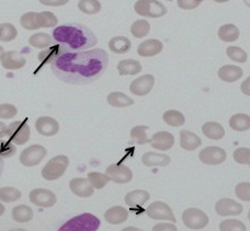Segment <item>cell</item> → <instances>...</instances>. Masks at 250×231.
I'll return each mask as SVG.
<instances>
[{
	"label": "cell",
	"mask_w": 250,
	"mask_h": 231,
	"mask_svg": "<svg viewBox=\"0 0 250 231\" xmlns=\"http://www.w3.org/2000/svg\"><path fill=\"white\" fill-rule=\"evenodd\" d=\"M109 55L102 48L83 52H68L51 65L52 73L62 82L86 85L95 82L105 72Z\"/></svg>",
	"instance_id": "1"
},
{
	"label": "cell",
	"mask_w": 250,
	"mask_h": 231,
	"mask_svg": "<svg viewBox=\"0 0 250 231\" xmlns=\"http://www.w3.org/2000/svg\"><path fill=\"white\" fill-rule=\"evenodd\" d=\"M53 40L62 44L67 52H83L98 43L97 35L82 23H64L53 30Z\"/></svg>",
	"instance_id": "2"
},
{
	"label": "cell",
	"mask_w": 250,
	"mask_h": 231,
	"mask_svg": "<svg viewBox=\"0 0 250 231\" xmlns=\"http://www.w3.org/2000/svg\"><path fill=\"white\" fill-rule=\"evenodd\" d=\"M100 224L101 221L98 217L84 212L66 221L59 231H97L100 227Z\"/></svg>",
	"instance_id": "3"
},
{
	"label": "cell",
	"mask_w": 250,
	"mask_h": 231,
	"mask_svg": "<svg viewBox=\"0 0 250 231\" xmlns=\"http://www.w3.org/2000/svg\"><path fill=\"white\" fill-rule=\"evenodd\" d=\"M69 165V159L66 155H57L52 158L42 168V177L46 181H56L65 174Z\"/></svg>",
	"instance_id": "4"
},
{
	"label": "cell",
	"mask_w": 250,
	"mask_h": 231,
	"mask_svg": "<svg viewBox=\"0 0 250 231\" xmlns=\"http://www.w3.org/2000/svg\"><path fill=\"white\" fill-rule=\"evenodd\" d=\"M6 136L15 145H23L30 140L31 129L28 122L18 120L9 124Z\"/></svg>",
	"instance_id": "5"
},
{
	"label": "cell",
	"mask_w": 250,
	"mask_h": 231,
	"mask_svg": "<svg viewBox=\"0 0 250 231\" xmlns=\"http://www.w3.org/2000/svg\"><path fill=\"white\" fill-rule=\"evenodd\" d=\"M137 15L148 18H160L168 12L167 7L156 0H138L134 6Z\"/></svg>",
	"instance_id": "6"
},
{
	"label": "cell",
	"mask_w": 250,
	"mask_h": 231,
	"mask_svg": "<svg viewBox=\"0 0 250 231\" xmlns=\"http://www.w3.org/2000/svg\"><path fill=\"white\" fill-rule=\"evenodd\" d=\"M182 221L187 228L200 230L208 225V216L199 208H188L182 214Z\"/></svg>",
	"instance_id": "7"
},
{
	"label": "cell",
	"mask_w": 250,
	"mask_h": 231,
	"mask_svg": "<svg viewBox=\"0 0 250 231\" xmlns=\"http://www.w3.org/2000/svg\"><path fill=\"white\" fill-rule=\"evenodd\" d=\"M47 150L41 144H32L22 151L20 154V162L22 165L32 167L37 166L46 157Z\"/></svg>",
	"instance_id": "8"
},
{
	"label": "cell",
	"mask_w": 250,
	"mask_h": 231,
	"mask_svg": "<svg viewBox=\"0 0 250 231\" xmlns=\"http://www.w3.org/2000/svg\"><path fill=\"white\" fill-rule=\"evenodd\" d=\"M146 214L150 219L167 220L176 223V217L173 215L171 207L164 202H154L147 207Z\"/></svg>",
	"instance_id": "9"
},
{
	"label": "cell",
	"mask_w": 250,
	"mask_h": 231,
	"mask_svg": "<svg viewBox=\"0 0 250 231\" xmlns=\"http://www.w3.org/2000/svg\"><path fill=\"white\" fill-rule=\"evenodd\" d=\"M227 154L220 146H208L199 153L200 161L207 165H220L226 161Z\"/></svg>",
	"instance_id": "10"
},
{
	"label": "cell",
	"mask_w": 250,
	"mask_h": 231,
	"mask_svg": "<svg viewBox=\"0 0 250 231\" xmlns=\"http://www.w3.org/2000/svg\"><path fill=\"white\" fill-rule=\"evenodd\" d=\"M30 202L35 206L41 208H50L56 204V195L50 189L46 188H35L31 190L29 195Z\"/></svg>",
	"instance_id": "11"
},
{
	"label": "cell",
	"mask_w": 250,
	"mask_h": 231,
	"mask_svg": "<svg viewBox=\"0 0 250 231\" xmlns=\"http://www.w3.org/2000/svg\"><path fill=\"white\" fill-rule=\"evenodd\" d=\"M106 175L117 184H127L133 180L132 170L124 164H111L106 168Z\"/></svg>",
	"instance_id": "12"
},
{
	"label": "cell",
	"mask_w": 250,
	"mask_h": 231,
	"mask_svg": "<svg viewBox=\"0 0 250 231\" xmlns=\"http://www.w3.org/2000/svg\"><path fill=\"white\" fill-rule=\"evenodd\" d=\"M155 84V78L153 75H143V76L136 78L129 85V91L132 94L136 96H145L149 94L150 91L153 90Z\"/></svg>",
	"instance_id": "13"
},
{
	"label": "cell",
	"mask_w": 250,
	"mask_h": 231,
	"mask_svg": "<svg viewBox=\"0 0 250 231\" xmlns=\"http://www.w3.org/2000/svg\"><path fill=\"white\" fill-rule=\"evenodd\" d=\"M215 210L220 216H238L243 212L244 207L234 199L223 198L220 199L215 205Z\"/></svg>",
	"instance_id": "14"
},
{
	"label": "cell",
	"mask_w": 250,
	"mask_h": 231,
	"mask_svg": "<svg viewBox=\"0 0 250 231\" xmlns=\"http://www.w3.org/2000/svg\"><path fill=\"white\" fill-rule=\"evenodd\" d=\"M35 129L43 137H53L59 133L60 123L52 117H40L35 122Z\"/></svg>",
	"instance_id": "15"
},
{
	"label": "cell",
	"mask_w": 250,
	"mask_h": 231,
	"mask_svg": "<svg viewBox=\"0 0 250 231\" xmlns=\"http://www.w3.org/2000/svg\"><path fill=\"white\" fill-rule=\"evenodd\" d=\"M69 188L76 196L83 198L90 197L95 193V188L90 185L89 181L83 177H75L71 180L69 182Z\"/></svg>",
	"instance_id": "16"
},
{
	"label": "cell",
	"mask_w": 250,
	"mask_h": 231,
	"mask_svg": "<svg viewBox=\"0 0 250 231\" xmlns=\"http://www.w3.org/2000/svg\"><path fill=\"white\" fill-rule=\"evenodd\" d=\"M65 53H68L66 51V48L62 46V44H55V46L46 47L39 53L38 59L41 63V66L46 64H53L54 62L60 59L62 55H64Z\"/></svg>",
	"instance_id": "17"
},
{
	"label": "cell",
	"mask_w": 250,
	"mask_h": 231,
	"mask_svg": "<svg viewBox=\"0 0 250 231\" xmlns=\"http://www.w3.org/2000/svg\"><path fill=\"white\" fill-rule=\"evenodd\" d=\"M1 65L7 69H20L26 64L25 57L16 51L4 52L1 56Z\"/></svg>",
	"instance_id": "18"
},
{
	"label": "cell",
	"mask_w": 250,
	"mask_h": 231,
	"mask_svg": "<svg viewBox=\"0 0 250 231\" xmlns=\"http://www.w3.org/2000/svg\"><path fill=\"white\" fill-rule=\"evenodd\" d=\"M175 144V137L170 132L160 131L155 133L150 139V145L159 151L170 150Z\"/></svg>",
	"instance_id": "19"
},
{
	"label": "cell",
	"mask_w": 250,
	"mask_h": 231,
	"mask_svg": "<svg viewBox=\"0 0 250 231\" xmlns=\"http://www.w3.org/2000/svg\"><path fill=\"white\" fill-rule=\"evenodd\" d=\"M150 198L149 193L144 189H135L126 194L125 196V204L132 209H138L144 206V204Z\"/></svg>",
	"instance_id": "20"
},
{
	"label": "cell",
	"mask_w": 250,
	"mask_h": 231,
	"mask_svg": "<svg viewBox=\"0 0 250 231\" xmlns=\"http://www.w3.org/2000/svg\"><path fill=\"white\" fill-rule=\"evenodd\" d=\"M163 43L159 40L149 39L141 43L137 47V53L140 56L143 57H150L159 54L163 51Z\"/></svg>",
	"instance_id": "21"
},
{
	"label": "cell",
	"mask_w": 250,
	"mask_h": 231,
	"mask_svg": "<svg viewBox=\"0 0 250 231\" xmlns=\"http://www.w3.org/2000/svg\"><path fill=\"white\" fill-rule=\"evenodd\" d=\"M142 162L145 166H168L171 162V159L167 154L156 153V152H146L142 157Z\"/></svg>",
	"instance_id": "22"
},
{
	"label": "cell",
	"mask_w": 250,
	"mask_h": 231,
	"mask_svg": "<svg viewBox=\"0 0 250 231\" xmlns=\"http://www.w3.org/2000/svg\"><path fill=\"white\" fill-rule=\"evenodd\" d=\"M128 218V212L122 206L109 208L104 214V219L110 225H121Z\"/></svg>",
	"instance_id": "23"
},
{
	"label": "cell",
	"mask_w": 250,
	"mask_h": 231,
	"mask_svg": "<svg viewBox=\"0 0 250 231\" xmlns=\"http://www.w3.org/2000/svg\"><path fill=\"white\" fill-rule=\"evenodd\" d=\"M243 69L236 65H224L218 69V77L223 82L234 83L243 77Z\"/></svg>",
	"instance_id": "24"
},
{
	"label": "cell",
	"mask_w": 250,
	"mask_h": 231,
	"mask_svg": "<svg viewBox=\"0 0 250 231\" xmlns=\"http://www.w3.org/2000/svg\"><path fill=\"white\" fill-rule=\"evenodd\" d=\"M201 144H202V140L195 133L188 130H182L180 132V146L184 150L194 151L200 148Z\"/></svg>",
	"instance_id": "25"
},
{
	"label": "cell",
	"mask_w": 250,
	"mask_h": 231,
	"mask_svg": "<svg viewBox=\"0 0 250 231\" xmlns=\"http://www.w3.org/2000/svg\"><path fill=\"white\" fill-rule=\"evenodd\" d=\"M203 135L211 140H221L225 136V130L218 122L209 121L202 126Z\"/></svg>",
	"instance_id": "26"
},
{
	"label": "cell",
	"mask_w": 250,
	"mask_h": 231,
	"mask_svg": "<svg viewBox=\"0 0 250 231\" xmlns=\"http://www.w3.org/2000/svg\"><path fill=\"white\" fill-rule=\"evenodd\" d=\"M132 43L126 37H114L110 40L109 48L115 54H125L131 50Z\"/></svg>",
	"instance_id": "27"
},
{
	"label": "cell",
	"mask_w": 250,
	"mask_h": 231,
	"mask_svg": "<svg viewBox=\"0 0 250 231\" xmlns=\"http://www.w3.org/2000/svg\"><path fill=\"white\" fill-rule=\"evenodd\" d=\"M142 64L136 60H122L119 62L118 70L120 75H136L142 72Z\"/></svg>",
	"instance_id": "28"
},
{
	"label": "cell",
	"mask_w": 250,
	"mask_h": 231,
	"mask_svg": "<svg viewBox=\"0 0 250 231\" xmlns=\"http://www.w3.org/2000/svg\"><path fill=\"white\" fill-rule=\"evenodd\" d=\"M33 216L32 208L26 205H18L12 209V218L19 224L29 223L33 219Z\"/></svg>",
	"instance_id": "29"
},
{
	"label": "cell",
	"mask_w": 250,
	"mask_h": 231,
	"mask_svg": "<svg viewBox=\"0 0 250 231\" xmlns=\"http://www.w3.org/2000/svg\"><path fill=\"white\" fill-rule=\"evenodd\" d=\"M229 127L235 131L244 132L250 129V117L245 114H236L229 119Z\"/></svg>",
	"instance_id": "30"
},
{
	"label": "cell",
	"mask_w": 250,
	"mask_h": 231,
	"mask_svg": "<svg viewBox=\"0 0 250 231\" xmlns=\"http://www.w3.org/2000/svg\"><path fill=\"white\" fill-rule=\"evenodd\" d=\"M109 105L112 106V107H117V108H123V107H129L134 104V100L129 98L128 96H126L123 92H114L109 94L108 98Z\"/></svg>",
	"instance_id": "31"
},
{
	"label": "cell",
	"mask_w": 250,
	"mask_h": 231,
	"mask_svg": "<svg viewBox=\"0 0 250 231\" xmlns=\"http://www.w3.org/2000/svg\"><path fill=\"white\" fill-rule=\"evenodd\" d=\"M53 42H54V40H53L50 34L42 32L32 34L29 39V44L31 46L37 48H43V50L46 47H50Z\"/></svg>",
	"instance_id": "32"
},
{
	"label": "cell",
	"mask_w": 250,
	"mask_h": 231,
	"mask_svg": "<svg viewBox=\"0 0 250 231\" xmlns=\"http://www.w3.org/2000/svg\"><path fill=\"white\" fill-rule=\"evenodd\" d=\"M239 29L234 24H224L218 29V38L224 42H234L239 38Z\"/></svg>",
	"instance_id": "33"
},
{
	"label": "cell",
	"mask_w": 250,
	"mask_h": 231,
	"mask_svg": "<svg viewBox=\"0 0 250 231\" xmlns=\"http://www.w3.org/2000/svg\"><path fill=\"white\" fill-rule=\"evenodd\" d=\"M87 180L95 189H102L110 182V177L104 173L90 172L88 173Z\"/></svg>",
	"instance_id": "34"
},
{
	"label": "cell",
	"mask_w": 250,
	"mask_h": 231,
	"mask_svg": "<svg viewBox=\"0 0 250 231\" xmlns=\"http://www.w3.org/2000/svg\"><path fill=\"white\" fill-rule=\"evenodd\" d=\"M38 20V26L39 29L41 28H54L59 22L57 17L54 13L48 12V11H43V12H38L37 16Z\"/></svg>",
	"instance_id": "35"
},
{
	"label": "cell",
	"mask_w": 250,
	"mask_h": 231,
	"mask_svg": "<svg viewBox=\"0 0 250 231\" xmlns=\"http://www.w3.org/2000/svg\"><path fill=\"white\" fill-rule=\"evenodd\" d=\"M163 119L168 126H171V127L184 126L186 122L185 116L180 112H178V110H168V112L164 114Z\"/></svg>",
	"instance_id": "36"
},
{
	"label": "cell",
	"mask_w": 250,
	"mask_h": 231,
	"mask_svg": "<svg viewBox=\"0 0 250 231\" xmlns=\"http://www.w3.org/2000/svg\"><path fill=\"white\" fill-rule=\"evenodd\" d=\"M150 32V24L147 20H136L131 26V33L136 39L146 37Z\"/></svg>",
	"instance_id": "37"
},
{
	"label": "cell",
	"mask_w": 250,
	"mask_h": 231,
	"mask_svg": "<svg viewBox=\"0 0 250 231\" xmlns=\"http://www.w3.org/2000/svg\"><path fill=\"white\" fill-rule=\"evenodd\" d=\"M22 194L18 188L15 187H1L0 188V202L2 203H15L19 201Z\"/></svg>",
	"instance_id": "38"
},
{
	"label": "cell",
	"mask_w": 250,
	"mask_h": 231,
	"mask_svg": "<svg viewBox=\"0 0 250 231\" xmlns=\"http://www.w3.org/2000/svg\"><path fill=\"white\" fill-rule=\"evenodd\" d=\"M79 10L86 15H96L101 10V3L98 0H80L78 2Z\"/></svg>",
	"instance_id": "39"
},
{
	"label": "cell",
	"mask_w": 250,
	"mask_h": 231,
	"mask_svg": "<svg viewBox=\"0 0 250 231\" xmlns=\"http://www.w3.org/2000/svg\"><path fill=\"white\" fill-rule=\"evenodd\" d=\"M147 126H136L131 130V138L136 142L137 144H147L150 143V139L147 138L146 131L148 130Z\"/></svg>",
	"instance_id": "40"
},
{
	"label": "cell",
	"mask_w": 250,
	"mask_h": 231,
	"mask_svg": "<svg viewBox=\"0 0 250 231\" xmlns=\"http://www.w3.org/2000/svg\"><path fill=\"white\" fill-rule=\"evenodd\" d=\"M18 37V31L16 26L11 23L0 24V41L11 42Z\"/></svg>",
	"instance_id": "41"
},
{
	"label": "cell",
	"mask_w": 250,
	"mask_h": 231,
	"mask_svg": "<svg viewBox=\"0 0 250 231\" xmlns=\"http://www.w3.org/2000/svg\"><path fill=\"white\" fill-rule=\"evenodd\" d=\"M221 231H247L246 225L240 220L236 219H227L223 220L220 224Z\"/></svg>",
	"instance_id": "42"
},
{
	"label": "cell",
	"mask_w": 250,
	"mask_h": 231,
	"mask_svg": "<svg viewBox=\"0 0 250 231\" xmlns=\"http://www.w3.org/2000/svg\"><path fill=\"white\" fill-rule=\"evenodd\" d=\"M226 54L229 57L230 60L235 62H238V63H245L248 59V54L245 52L243 48L237 47V46H229L226 48Z\"/></svg>",
	"instance_id": "43"
},
{
	"label": "cell",
	"mask_w": 250,
	"mask_h": 231,
	"mask_svg": "<svg viewBox=\"0 0 250 231\" xmlns=\"http://www.w3.org/2000/svg\"><path fill=\"white\" fill-rule=\"evenodd\" d=\"M38 12H26L20 18V23L26 30H37L38 20H37Z\"/></svg>",
	"instance_id": "44"
},
{
	"label": "cell",
	"mask_w": 250,
	"mask_h": 231,
	"mask_svg": "<svg viewBox=\"0 0 250 231\" xmlns=\"http://www.w3.org/2000/svg\"><path fill=\"white\" fill-rule=\"evenodd\" d=\"M17 152V146L10 141L0 140V158L8 159L11 158Z\"/></svg>",
	"instance_id": "45"
},
{
	"label": "cell",
	"mask_w": 250,
	"mask_h": 231,
	"mask_svg": "<svg viewBox=\"0 0 250 231\" xmlns=\"http://www.w3.org/2000/svg\"><path fill=\"white\" fill-rule=\"evenodd\" d=\"M234 160L239 164L249 165L250 164V150L248 148H238L233 153Z\"/></svg>",
	"instance_id": "46"
},
{
	"label": "cell",
	"mask_w": 250,
	"mask_h": 231,
	"mask_svg": "<svg viewBox=\"0 0 250 231\" xmlns=\"http://www.w3.org/2000/svg\"><path fill=\"white\" fill-rule=\"evenodd\" d=\"M235 193L239 199L244 202L250 201V184L248 182H243V183L237 184L235 188Z\"/></svg>",
	"instance_id": "47"
},
{
	"label": "cell",
	"mask_w": 250,
	"mask_h": 231,
	"mask_svg": "<svg viewBox=\"0 0 250 231\" xmlns=\"http://www.w3.org/2000/svg\"><path fill=\"white\" fill-rule=\"evenodd\" d=\"M18 115V109L16 106L11 104L0 105V119H11Z\"/></svg>",
	"instance_id": "48"
},
{
	"label": "cell",
	"mask_w": 250,
	"mask_h": 231,
	"mask_svg": "<svg viewBox=\"0 0 250 231\" xmlns=\"http://www.w3.org/2000/svg\"><path fill=\"white\" fill-rule=\"evenodd\" d=\"M178 6L185 10H191L200 6V3L202 2V0H178Z\"/></svg>",
	"instance_id": "49"
},
{
	"label": "cell",
	"mask_w": 250,
	"mask_h": 231,
	"mask_svg": "<svg viewBox=\"0 0 250 231\" xmlns=\"http://www.w3.org/2000/svg\"><path fill=\"white\" fill-rule=\"evenodd\" d=\"M151 231H178V230H177L176 225L162 223V224L155 225Z\"/></svg>",
	"instance_id": "50"
},
{
	"label": "cell",
	"mask_w": 250,
	"mask_h": 231,
	"mask_svg": "<svg viewBox=\"0 0 250 231\" xmlns=\"http://www.w3.org/2000/svg\"><path fill=\"white\" fill-rule=\"evenodd\" d=\"M40 2L43 4H46V6H61V4H65L68 1H67V0H65V1H61V0L60 1H48V0H41Z\"/></svg>",
	"instance_id": "51"
},
{
	"label": "cell",
	"mask_w": 250,
	"mask_h": 231,
	"mask_svg": "<svg viewBox=\"0 0 250 231\" xmlns=\"http://www.w3.org/2000/svg\"><path fill=\"white\" fill-rule=\"evenodd\" d=\"M249 81H250V78L248 77L246 81L244 82L243 85H242V91H243L244 94L247 95V96L250 95V92H249Z\"/></svg>",
	"instance_id": "52"
},
{
	"label": "cell",
	"mask_w": 250,
	"mask_h": 231,
	"mask_svg": "<svg viewBox=\"0 0 250 231\" xmlns=\"http://www.w3.org/2000/svg\"><path fill=\"white\" fill-rule=\"evenodd\" d=\"M7 128H8L7 124H4L3 122L0 121V139H1V138H3L4 136H6Z\"/></svg>",
	"instance_id": "53"
},
{
	"label": "cell",
	"mask_w": 250,
	"mask_h": 231,
	"mask_svg": "<svg viewBox=\"0 0 250 231\" xmlns=\"http://www.w3.org/2000/svg\"><path fill=\"white\" fill-rule=\"evenodd\" d=\"M121 231H144V230H142L140 228H136V227H126V228L122 229Z\"/></svg>",
	"instance_id": "54"
},
{
	"label": "cell",
	"mask_w": 250,
	"mask_h": 231,
	"mask_svg": "<svg viewBox=\"0 0 250 231\" xmlns=\"http://www.w3.org/2000/svg\"><path fill=\"white\" fill-rule=\"evenodd\" d=\"M4 210H6V208L2 205L1 203H0V217H1L4 214Z\"/></svg>",
	"instance_id": "55"
},
{
	"label": "cell",
	"mask_w": 250,
	"mask_h": 231,
	"mask_svg": "<svg viewBox=\"0 0 250 231\" xmlns=\"http://www.w3.org/2000/svg\"><path fill=\"white\" fill-rule=\"evenodd\" d=\"M2 170H3V161H2V159L0 158V176H1V174H2Z\"/></svg>",
	"instance_id": "56"
},
{
	"label": "cell",
	"mask_w": 250,
	"mask_h": 231,
	"mask_svg": "<svg viewBox=\"0 0 250 231\" xmlns=\"http://www.w3.org/2000/svg\"><path fill=\"white\" fill-rule=\"evenodd\" d=\"M3 53H4V50H3V47L0 46V60H1V56L3 55Z\"/></svg>",
	"instance_id": "57"
},
{
	"label": "cell",
	"mask_w": 250,
	"mask_h": 231,
	"mask_svg": "<svg viewBox=\"0 0 250 231\" xmlns=\"http://www.w3.org/2000/svg\"><path fill=\"white\" fill-rule=\"evenodd\" d=\"M9 231H26L24 229H12V230H9Z\"/></svg>",
	"instance_id": "58"
}]
</instances>
